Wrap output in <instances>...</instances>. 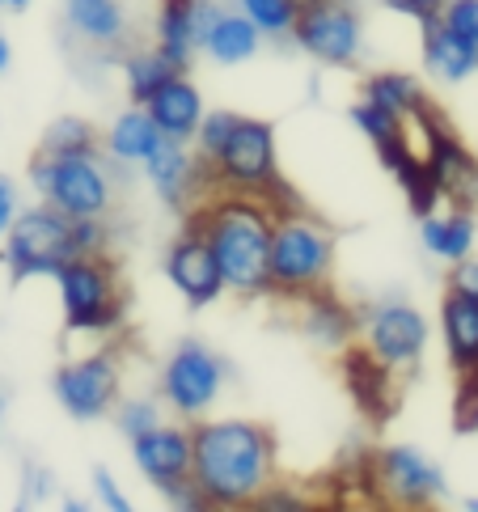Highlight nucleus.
<instances>
[{
    "label": "nucleus",
    "mask_w": 478,
    "mask_h": 512,
    "mask_svg": "<svg viewBox=\"0 0 478 512\" xmlns=\"http://www.w3.org/2000/svg\"><path fill=\"white\" fill-rule=\"evenodd\" d=\"M191 479L212 508H250L275 483V436L250 419H199Z\"/></svg>",
    "instance_id": "obj_1"
},
{
    "label": "nucleus",
    "mask_w": 478,
    "mask_h": 512,
    "mask_svg": "<svg viewBox=\"0 0 478 512\" xmlns=\"http://www.w3.org/2000/svg\"><path fill=\"white\" fill-rule=\"evenodd\" d=\"M271 225L275 216L267 212L263 199L242 195V191H212L204 204L187 212V229L204 233L212 246L225 292L237 297H267V246H271Z\"/></svg>",
    "instance_id": "obj_2"
},
{
    "label": "nucleus",
    "mask_w": 478,
    "mask_h": 512,
    "mask_svg": "<svg viewBox=\"0 0 478 512\" xmlns=\"http://www.w3.org/2000/svg\"><path fill=\"white\" fill-rule=\"evenodd\" d=\"M330 271H335V229L309 216V208L275 216L267 246V280L275 297L301 301L309 292H322L330 288Z\"/></svg>",
    "instance_id": "obj_3"
},
{
    "label": "nucleus",
    "mask_w": 478,
    "mask_h": 512,
    "mask_svg": "<svg viewBox=\"0 0 478 512\" xmlns=\"http://www.w3.org/2000/svg\"><path fill=\"white\" fill-rule=\"evenodd\" d=\"M51 280L60 284L68 335H110L123 326L127 288L119 276V263L110 259V254L68 259Z\"/></svg>",
    "instance_id": "obj_4"
},
{
    "label": "nucleus",
    "mask_w": 478,
    "mask_h": 512,
    "mask_svg": "<svg viewBox=\"0 0 478 512\" xmlns=\"http://www.w3.org/2000/svg\"><path fill=\"white\" fill-rule=\"evenodd\" d=\"M0 259H5L13 280L55 276L68 259H77V250H72V216H64L51 204L22 208L5 229V254Z\"/></svg>",
    "instance_id": "obj_5"
},
{
    "label": "nucleus",
    "mask_w": 478,
    "mask_h": 512,
    "mask_svg": "<svg viewBox=\"0 0 478 512\" xmlns=\"http://www.w3.org/2000/svg\"><path fill=\"white\" fill-rule=\"evenodd\" d=\"M30 182L43 204L60 208L64 216H106L115 204V182L102 170V157H47L34 153Z\"/></svg>",
    "instance_id": "obj_6"
},
{
    "label": "nucleus",
    "mask_w": 478,
    "mask_h": 512,
    "mask_svg": "<svg viewBox=\"0 0 478 512\" xmlns=\"http://www.w3.org/2000/svg\"><path fill=\"white\" fill-rule=\"evenodd\" d=\"M208 166V187L212 191H242L254 195L280 174V157H275V127L263 119H242L237 115L229 140L220 153L204 161Z\"/></svg>",
    "instance_id": "obj_7"
},
{
    "label": "nucleus",
    "mask_w": 478,
    "mask_h": 512,
    "mask_svg": "<svg viewBox=\"0 0 478 512\" xmlns=\"http://www.w3.org/2000/svg\"><path fill=\"white\" fill-rule=\"evenodd\" d=\"M225 377H229V364L208 343L182 339L161 369V398L182 419H204L212 411V402L220 398V390H225Z\"/></svg>",
    "instance_id": "obj_8"
},
{
    "label": "nucleus",
    "mask_w": 478,
    "mask_h": 512,
    "mask_svg": "<svg viewBox=\"0 0 478 512\" xmlns=\"http://www.w3.org/2000/svg\"><path fill=\"white\" fill-rule=\"evenodd\" d=\"M292 39L318 64L352 68L364 51V22L352 0H314V5H301Z\"/></svg>",
    "instance_id": "obj_9"
},
{
    "label": "nucleus",
    "mask_w": 478,
    "mask_h": 512,
    "mask_svg": "<svg viewBox=\"0 0 478 512\" xmlns=\"http://www.w3.org/2000/svg\"><path fill=\"white\" fill-rule=\"evenodd\" d=\"M424 166L440 191V204L474 212V204H478V157L453 136L449 119H440L436 106L424 111Z\"/></svg>",
    "instance_id": "obj_10"
},
{
    "label": "nucleus",
    "mask_w": 478,
    "mask_h": 512,
    "mask_svg": "<svg viewBox=\"0 0 478 512\" xmlns=\"http://www.w3.org/2000/svg\"><path fill=\"white\" fill-rule=\"evenodd\" d=\"M360 339L390 373H411L428 347V318L407 301H381L360 318Z\"/></svg>",
    "instance_id": "obj_11"
},
{
    "label": "nucleus",
    "mask_w": 478,
    "mask_h": 512,
    "mask_svg": "<svg viewBox=\"0 0 478 512\" xmlns=\"http://www.w3.org/2000/svg\"><path fill=\"white\" fill-rule=\"evenodd\" d=\"M119 386L123 373H119V356L110 347L68 360L55 373V398H60V407L72 419H102L119 402Z\"/></svg>",
    "instance_id": "obj_12"
},
{
    "label": "nucleus",
    "mask_w": 478,
    "mask_h": 512,
    "mask_svg": "<svg viewBox=\"0 0 478 512\" xmlns=\"http://www.w3.org/2000/svg\"><path fill=\"white\" fill-rule=\"evenodd\" d=\"M377 491L398 508H428L445 496V474L428 453L411 445H390L373 457Z\"/></svg>",
    "instance_id": "obj_13"
},
{
    "label": "nucleus",
    "mask_w": 478,
    "mask_h": 512,
    "mask_svg": "<svg viewBox=\"0 0 478 512\" xmlns=\"http://www.w3.org/2000/svg\"><path fill=\"white\" fill-rule=\"evenodd\" d=\"M144 174H149V182L157 187V195L165 199L170 208L178 212H191L195 204H204V199L212 195L208 187V166L204 157H191V149L182 140H157V149L144 157Z\"/></svg>",
    "instance_id": "obj_14"
},
{
    "label": "nucleus",
    "mask_w": 478,
    "mask_h": 512,
    "mask_svg": "<svg viewBox=\"0 0 478 512\" xmlns=\"http://www.w3.org/2000/svg\"><path fill=\"white\" fill-rule=\"evenodd\" d=\"M165 276L174 280V288L187 297V305L204 309L212 305L220 292H225V276H220V263L212 246L204 242V233L195 229H182L178 242L165 250Z\"/></svg>",
    "instance_id": "obj_15"
},
{
    "label": "nucleus",
    "mask_w": 478,
    "mask_h": 512,
    "mask_svg": "<svg viewBox=\"0 0 478 512\" xmlns=\"http://www.w3.org/2000/svg\"><path fill=\"white\" fill-rule=\"evenodd\" d=\"M225 13L216 0H161L157 13V47L170 56L182 72H187L191 56L204 47V34L212 22Z\"/></svg>",
    "instance_id": "obj_16"
},
{
    "label": "nucleus",
    "mask_w": 478,
    "mask_h": 512,
    "mask_svg": "<svg viewBox=\"0 0 478 512\" xmlns=\"http://www.w3.org/2000/svg\"><path fill=\"white\" fill-rule=\"evenodd\" d=\"M132 457H136V470L157 491L187 479L191 474V428L157 424L149 432H140V436H132Z\"/></svg>",
    "instance_id": "obj_17"
},
{
    "label": "nucleus",
    "mask_w": 478,
    "mask_h": 512,
    "mask_svg": "<svg viewBox=\"0 0 478 512\" xmlns=\"http://www.w3.org/2000/svg\"><path fill=\"white\" fill-rule=\"evenodd\" d=\"M343 381H347V390H352L356 398V407L369 415V419H390L394 415V373L385 369V364L369 352V347H356V343H347L343 347Z\"/></svg>",
    "instance_id": "obj_18"
},
{
    "label": "nucleus",
    "mask_w": 478,
    "mask_h": 512,
    "mask_svg": "<svg viewBox=\"0 0 478 512\" xmlns=\"http://www.w3.org/2000/svg\"><path fill=\"white\" fill-rule=\"evenodd\" d=\"M144 111H149V119L157 123V132L165 140L191 144L199 119H204V98H199V89L178 72V77H170L149 102H144Z\"/></svg>",
    "instance_id": "obj_19"
},
{
    "label": "nucleus",
    "mask_w": 478,
    "mask_h": 512,
    "mask_svg": "<svg viewBox=\"0 0 478 512\" xmlns=\"http://www.w3.org/2000/svg\"><path fill=\"white\" fill-rule=\"evenodd\" d=\"M440 331L445 352L457 373H478V297L462 288H449L440 301Z\"/></svg>",
    "instance_id": "obj_20"
},
{
    "label": "nucleus",
    "mask_w": 478,
    "mask_h": 512,
    "mask_svg": "<svg viewBox=\"0 0 478 512\" xmlns=\"http://www.w3.org/2000/svg\"><path fill=\"white\" fill-rule=\"evenodd\" d=\"M424 64L436 81L457 85L478 72V47L436 17V22H424Z\"/></svg>",
    "instance_id": "obj_21"
},
{
    "label": "nucleus",
    "mask_w": 478,
    "mask_h": 512,
    "mask_svg": "<svg viewBox=\"0 0 478 512\" xmlns=\"http://www.w3.org/2000/svg\"><path fill=\"white\" fill-rule=\"evenodd\" d=\"M301 326H305V335L318 339L322 347H347L360 335V314L352 305H343L330 288H322V292L301 297Z\"/></svg>",
    "instance_id": "obj_22"
},
{
    "label": "nucleus",
    "mask_w": 478,
    "mask_h": 512,
    "mask_svg": "<svg viewBox=\"0 0 478 512\" xmlns=\"http://www.w3.org/2000/svg\"><path fill=\"white\" fill-rule=\"evenodd\" d=\"M419 242L440 263L466 259V254H474V216L466 208H445V212L436 208L419 216Z\"/></svg>",
    "instance_id": "obj_23"
},
{
    "label": "nucleus",
    "mask_w": 478,
    "mask_h": 512,
    "mask_svg": "<svg viewBox=\"0 0 478 512\" xmlns=\"http://www.w3.org/2000/svg\"><path fill=\"white\" fill-rule=\"evenodd\" d=\"M68 26L94 47H123L127 43V17L119 0H68Z\"/></svg>",
    "instance_id": "obj_24"
},
{
    "label": "nucleus",
    "mask_w": 478,
    "mask_h": 512,
    "mask_svg": "<svg viewBox=\"0 0 478 512\" xmlns=\"http://www.w3.org/2000/svg\"><path fill=\"white\" fill-rule=\"evenodd\" d=\"M259 47H263V34L246 13H220L212 30L204 34V47L199 51H208L216 64H246L259 56Z\"/></svg>",
    "instance_id": "obj_25"
},
{
    "label": "nucleus",
    "mask_w": 478,
    "mask_h": 512,
    "mask_svg": "<svg viewBox=\"0 0 478 512\" xmlns=\"http://www.w3.org/2000/svg\"><path fill=\"white\" fill-rule=\"evenodd\" d=\"M157 123L149 119L144 106H132V111H123L115 123H110L106 132V153L110 161H119V166H144V157L157 149Z\"/></svg>",
    "instance_id": "obj_26"
},
{
    "label": "nucleus",
    "mask_w": 478,
    "mask_h": 512,
    "mask_svg": "<svg viewBox=\"0 0 478 512\" xmlns=\"http://www.w3.org/2000/svg\"><path fill=\"white\" fill-rule=\"evenodd\" d=\"M178 64L165 56L161 47H140V51H127L123 56V85H127V98H132V106H144L157 89L178 77Z\"/></svg>",
    "instance_id": "obj_27"
},
{
    "label": "nucleus",
    "mask_w": 478,
    "mask_h": 512,
    "mask_svg": "<svg viewBox=\"0 0 478 512\" xmlns=\"http://www.w3.org/2000/svg\"><path fill=\"white\" fill-rule=\"evenodd\" d=\"M364 102H373V106H381V111L407 119V115L424 111L432 98L424 94V85H419L415 77H407V72H377V77L364 81Z\"/></svg>",
    "instance_id": "obj_28"
},
{
    "label": "nucleus",
    "mask_w": 478,
    "mask_h": 512,
    "mask_svg": "<svg viewBox=\"0 0 478 512\" xmlns=\"http://www.w3.org/2000/svg\"><path fill=\"white\" fill-rule=\"evenodd\" d=\"M39 153H47V157H98L102 153V136L85 119H55L47 127Z\"/></svg>",
    "instance_id": "obj_29"
},
{
    "label": "nucleus",
    "mask_w": 478,
    "mask_h": 512,
    "mask_svg": "<svg viewBox=\"0 0 478 512\" xmlns=\"http://www.w3.org/2000/svg\"><path fill=\"white\" fill-rule=\"evenodd\" d=\"M390 174L398 178V187H402V195H407V204H411L415 216H428V212L440 208V191H436V182H432V174H428V166H424V157L419 153H411Z\"/></svg>",
    "instance_id": "obj_30"
},
{
    "label": "nucleus",
    "mask_w": 478,
    "mask_h": 512,
    "mask_svg": "<svg viewBox=\"0 0 478 512\" xmlns=\"http://www.w3.org/2000/svg\"><path fill=\"white\" fill-rule=\"evenodd\" d=\"M237 9L259 26V34H271V39H288L292 22L301 13L297 0H237Z\"/></svg>",
    "instance_id": "obj_31"
},
{
    "label": "nucleus",
    "mask_w": 478,
    "mask_h": 512,
    "mask_svg": "<svg viewBox=\"0 0 478 512\" xmlns=\"http://www.w3.org/2000/svg\"><path fill=\"white\" fill-rule=\"evenodd\" d=\"M110 411H115V428L127 436V441L161 424V407H157L153 398H123V402H115Z\"/></svg>",
    "instance_id": "obj_32"
},
{
    "label": "nucleus",
    "mask_w": 478,
    "mask_h": 512,
    "mask_svg": "<svg viewBox=\"0 0 478 512\" xmlns=\"http://www.w3.org/2000/svg\"><path fill=\"white\" fill-rule=\"evenodd\" d=\"M72 250H77V259H89V254H110L106 216H72Z\"/></svg>",
    "instance_id": "obj_33"
},
{
    "label": "nucleus",
    "mask_w": 478,
    "mask_h": 512,
    "mask_svg": "<svg viewBox=\"0 0 478 512\" xmlns=\"http://www.w3.org/2000/svg\"><path fill=\"white\" fill-rule=\"evenodd\" d=\"M233 123H237L233 111H208L204 119H199V127H195V149H199V157H204V161L216 157V153H220V144L229 140Z\"/></svg>",
    "instance_id": "obj_34"
},
{
    "label": "nucleus",
    "mask_w": 478,
    "mask_h": 512,
    "mask_svg": "<svg viewBox=\"0 0 478 512\" xmlns=\"http://www.w3.org/2000/svg\"><path fill=\"white\" fill-rule=\"evenodd\" d=\"M352 123H356L360 132L369 136L373 144H381V140H390V136H398V132H402V119H398V115H390V111H381V106H373V102L352 106Z\"/></svg>",
    "instance_id": "obj_35"
},
{
    "label": "nucleus",
    "mask_w": 478,
    "mask_h": 512,
    "mask_svg": "<svg viewBox=\"0 0 478 512\" xmlns=\"http://www.w3.org/2000/svg\"><path fill=\"white\" fill-rule=\"evenodd\" d=\"M440 22L457 34H466L470 43H478V0H449V5L440 9Z\"/></svg>",
    "instance_id": "obj_36"
},
{
    "label": "nucleus",
    "mask_w": 478,
    "mask_h": 512,
    "mask_svg": "<svg viewBox=\"0 0 478 512\" xmlns=\"http://www.w3.org/2000/svg\"><path fill=\"white\" fill-rule=\"evenodd\" d=\"M161 496H165V504H170V508H182V512H208L212 508L191 474H187V479H178V483H170V487H161Z\"/></svg>",
    "instance_id": "obj_37"
},
{
    "label": "nucleus",
    "mask_w": 478,
    "mask_h": 512,
    "mask_svg": "<svg viewBox=\"0 0 478 512\" xmlns=\"http://www.w3.org/2000/svg\"><path fill=\"white\" fill-rule=\"evenodd\" d=\"M457 432H478V373H462L457 386Z\"/></svg>",
    "instance_id": "obj_38"
},
{
    "label": "nucleus",
    "mask_w": 478,
    "mask_h": 512,
    "mask_svg": "<svg viewBox=\"0 0 478 512\" xmlns=\"http://www.w3.org/2000/svg\"><path fill=\"white\" fill-rule=\"evenodd\" d=\"M47 496H51V474L39 470V466H26L22 470V500H17V508L47 504Z\"/></svg>",
    "instance_id": "obj_39"
},
{
    "label": "nucleus",
    "mask_w": 478,
    "mask_h": 512,
    "mask_svg": "<svg viewBox=\"0 0 478 512\" xmlns=\"http://www.w3.org/2000/svg\"><path fill=\"white\" fill-rule=\"evenodd\" d=\"M250 508H263V512H305L309 508V500H301L297 491H288V487H267L259 500H254Z\"/></svg>",
    "instance_id": "obj_40"
},
{
    "label": "nucleus",
    "mask_w": 478,
    "mask_h": 512,
    "mask_svg": "<svg viewBox=\"0 0 478 512\" xmlns=\"http://www.w3.org/2000/svg\"><path fill=\"white\" fill-rule=\"evenodd\" d=\"M381 5L394 9V13H402V17H415V22L424 26V22H436L440 9H445L449 0H381Z\"/></svg>",
    "instance_id": "obj_41"
},
{
    "label": "nucleus",
    "mask_w": 478,
    "mask_h": 512,
    "mask_svg": "<svg viewBox=\"0 0 478 512\" xmlns=\"http://www.w3.org/2000/svg\"><path fill=\"white\" fill-rule=\"evenodd\" d=\"M94 496L110 508V512H132V500L119 491V483H115V474H106V470H94Z\"/></svg>",
    "instance_id": "obj_42"
},
{
    "label": "nucleus",
    "mask_w": 478,
    "mask_h": 512,
    "mask_svg": "<svg viewBox=\"0 0 478 512\" xmlns=\"http://www.w3.org/2000/svg\"><path fill=\"white\" fill-rule=\"evenodd\" d=\"M449 288L478 292V259H474V254H466V259L449 263Z\"/></svg>",
    "instance_id": "obj_43"
},
{
    "label": "nucleus",
    "mask_w": 478,
    "mask_h": 512,
    "mask_svg": "<svg viewBox=\"0 0 478 512\" xmlns=\"http://www.w3.org/2000/svg\"><path fill=\"white\" fill-rule=\"evenodd\" d=\"M22 212V204H17V187H13V178L0 174V237H5V229L13 225V216Z\"/></svg>",
    "instance_id": "obj_44"
},
{
    "label": "nucleus",
    "mask_w": 478,
    "mask_h": 512,
    "mask_svg": "<svg viewBox=\"0 0 478 512\" xmlns=\"http://www.w3.org/2000/svg\"><path fill=\"white\" fill-rule=\"evenodd\" d=\"M5 68H9V39L0 34V72H5Z\"/></svg>",
    "instance_id": "obj_45"
},
{
    "label": "nucleus",
    "mask_w": 478,
    "mask_h": 512,
    "mask_svg": "<svg viewBox=\"0 0 478 512\" xmlns=\"http://www.w3.org/2000/svg\"><path fill=\"white\" fill-rule=\"evenodd\" d=\"M60 508H64V512H85V504H81V500H72V496L60 500Z\"/></svg>",
    "instance_id": "obj_46"
},
{
    "label": "nucleus",
    "mask_w": 478,
    "mask_h": 512,
    "mask_svg": "<svg viewBox=\"0 0 478 512\" xmlns=\"http://www.w3.org/2000/svg\"><path fill=\"white\" fill-rule=\"evenodd\" d=\"M30 0H0V9H26Z\"/></svg>",
    "instance_id": "obj_47"
},
{
    "label": "nucleus",
    "mask_w": 478,
    "mask_h": 512,
    "mask_svg": "<svg viewBox=\"0 0 478 512\" xmlns=\"http://www.w3.org/2000/svg\"><path fill=\"white\" fill-rule=\"evenodd\" d=\"M462 508H466V512H478V500H466Z\"/></svg>",
    "instance_id": "obj_48"
},
{
    "label": "nucleus",
    "mask_w": 478,
    "mask_h": 512,
    "mask_svg": "<svg viewBox=\"0 0 478 512\" xmlns=\"http://www.w3.org/2000/svg\"><path fill=\"white\" fill-rule=\"evenodd\" d=\"M297 5H314V0H297Z\"/></svg>",
    "instance_id": "obj_49"
},
{
    "label": "nucleus",
    "mask_w": 478,
    "mask_h": 512,
    "mask_svg": "<svg viewBox=\"0 0 478 512\" xmlns=\"http://www.w3.org/2000/svg\"><path fill=\"white\" fill-rule=\"evenodd\" d=\"M474 297H478V292H474Z\"/></svg>",
    "instance_id": "obj_50"
},
{
    "label": "nucleus",
    "mask_w": 478,
    "mask_h": 512,
    "mask_svg": "<svg viewBox=\"0 0 478 512\" xmlns=\"http://www.w3.org/2000/svg\"><path fill=\"white\" fill-rule=\"evenodd\" d=\"M474 47H478V43H474Z\"/></svg>",
    "instance_id": "obj_51"
}]
</instances>
